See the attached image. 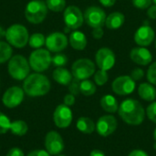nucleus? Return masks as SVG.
<instances>
[{
    "label": "nucleus",
    "instance_id": "1",
    "mask_svg": "<svg viewBox=\"0 0 156 156\" xmlns=\"http://www.w3.org/2000/svg\"><path fill=\"white\" fill-rule=\"evenodd\" d=\"M118 114L125 123L140 125L144 122L146 113L140 101L134 99H126L120 104Z\"/></svg>",
    "mask_w": 156,
    "mask_h": 156
},
{
    "label": "nucleus",
    "instance_id": "2",
    "mask_svg": "<svg viewBox=\"0 0 156 156\" xmlns=\"http://www.w3.org/2000/svg\"><path fill=\"white\" fill-rule=\"evenodd\" d=\"M51 84L49 80L43 74L33 73L28 75L23 83L25 93L30 97H40L48 93Z\"/></svg>",
    "mask_w": 156,
    "mask_h": 156
},
{
    "label": "nucleus",
    "instance_id": "3",
    "mask_svg": "<svg viewBox=\"0 0 156 156\" xmlns=\"http://www.w3.org/2000/svg\"><path fill=\"white\" fill-rule=\"evenodd\" d=\"M5 37L11 46L21 48L28 43L29 35L26 27L20 24H14L6 29Z\"/></svg>",
    "mask_w": 156,
    "mask_h": 156
},
{
    "label": "nucleus",
    "instance_id": "4",
    "mask_svg": "<svg viewBox=\"0 0 156 156\" xmlns=\"http://www.w3.org/2000/svg\"><path fill=\"white\" fill-rule=\"evenodd\" d=\"M7 69L9 75L14 80H24L29 75L30 66L24 56L15 55L9 59Z\"/></svg>",
    "mask_w": 156,
    "mask_h": 156
},
{
    "label": "nucleus",
    "instance_id": "5",
    "mask_svg": "<svg viewBox=\"0 0 156 156\" xmlns=\"http://www.w3.org/2000/svg\"><path fill=\"white\" fill-rule=\"evenodd\" d=\"M48 6L43 0L30 1L25 9V16L31 24L42 23L48 15Z\"/></svg>",
    "mask_w": 156,
    "mask_h": 156
},
{
    "label": "nucleus",
    "instance_id": "6",
    "mask_svg": "<svg viewBox=\"0 0 156 156\" xmlns=\"http://www.w3.org/2000/svg\"><path fill=\"white\" fill-rule=\"evenodd\" d=\"M29 66L36 72H43L47 70L52 63V57L49 50L45 48H37L30 54Z\"/></svg>",
    "mask_w": 156,
    "mask_h": 156
},
{
    "label": "nucleus",
    "instance_id": "7",
    "mask_svg": "<svg viewBox=\"0 0 156 156\" xmlns=\"http://www.w3.org/2000/svg\"><path fill=\"white\" fill-rule=\"evenodd\" d=\"M96 71V65L89 58H80L71 67V73L74 79L81 81L90 78Z\"/></svg>",
    "mask_w": 156,
    "mask_h": 156
},
{
    "label": "nucleus",
    "instance_id": "8",
    "mask_svg": "<svg viewBox=\"0 0 156 156\" xmlns=\"http://www.w3.org/2000/svg\"><path fill=\"white\" fill-rule=\"evenodd\" d=\"M83 16L86 24L92 28L102 27L103 26H105V21L107 17L105 11L101 7L96 5L89 6L85 10Z\"/></svg>",
    "mask_w": 156,
    "mask_h": 156
},
{
    "label": "nucleus",
    "instance_id": "9",
    "mask_svg": "<svg viewBox=\"0 0 156 156\" xmlns=\"http://www.w3.org/2000/svg\"><path fill=\"white\" fill-rule=\"evenodd\" d=\"M63 18L66 27L69 30H76L80 28L84 21V16L81 10L76 5H69L66 7Z\"/></svg>",
    "mask_w": 156,
    "mask_h": 156
},
{
    "label": "nucleus",
    "instance_id": "10",
    "mask_svg": "<svg viewBox=\"0 0 156 156\" xmlns=\"http://www.w3.org/2000/svg\"><path fill=\"white\" fill-rule=\"evenodd\" d=\"M135 81L131 76L123 75L117 77L112 84V89L113 92L120 96H126L132 94L135 90Z\"/></svg>",
    "mask_w": 156,
    "mask_h": 156
},
{
    "label": "nucleus",
    "instance_id": "11",
    "mask_svg": "<svg viewBox=\"0 0 156 156\" xmlns=\"http://www.w3.org/2000/svg\"><path fill=\"white\" fill-rule=\"evenodd\" d=\"M115 62V54L109 48H101L95 54V63L100 69L108 71L114 67Z\"/></svg>",
    "mask_w": 156,
    "mask_h": 156
},
{
    "label": "nucleus",
    "instance_id": "12",
    "mask_svg": "<svg viewBox=\"0 0 156 156\" xmlns=\"http://www.w3.org/2000/svg\"><path fill=\"white\" fill-rule=\"evenodd\" d=\"M72 119H73L72 111L69 106L65 105L64 103L57 106L53 113V121L58 128L60 129L68 128L71 124Z\"/></svg>",
    "mask_w": 156,
    "mask_h": 156
},
{
    "label": "nucleus",
    "instance_id": "13",
    "mask_svg": "<svg viewBox=\"0 0 156 156\" xmlns=\"http://www.w3.org/2000/svg\"><path fill=\"white\" fill-rule=\"evenodd\" d=\"M46 151L50 155H58L65 148L64 141L61 135L56 131H50L45 137Z\"/></svg>",
    "mask_w": 156,
    "mask_h": 156
},
{
    "label": "nucleus",
    "instance_id": "14",
    "mask_svg": "<svg viewBox=\"0 0 156 156\" xmlns=\"http://www.w3.org/2000/svg\"><path fill=\"white\" fill-rule=\"evenodd\" d=\"M118 122L117 119L112 115H103L99 118L96 123V132L101 137H108L112 135L117 129Z\"/></svg>",
    "mask_w": 156,
    "mask_h": 156
},
{
    "label": "nucleus",
    "instance_id": "15",
    "mask_svg": "<svg viewBox=\"0 0 156 156\" xmlns=\"http://www.w3.org/2000/svg\"><path fill=\"white\" fill-rule=\"evenodd\" d=\"M25 91L18 86H14L6 90L2 97L3 104L9 109L16 108L21 104L24 100Z\"/></svg>",
    "mask_w": 156,
    "mask_h": 156
},
{
    "label": "nucleus",
    "instance_id": "16",
    "mask_svg": "<svg viewBox=\"0 0 156 156\" xmlns=\"http://www.w3.org/2000/svg\"><path fill=\"white\" fill-rule=\"evenodd\" d=\"M68 43L69 40L65 34L61 32H54L47 37L45 45L47 46L48 50L58 53L67 48Z\"/></svg>",
    "mask_w": 156,
    "mask_h": 156
},
{
    "label": "nucleus",
    "instance_id": "17",
    "mask_svg": "<svg viewBox=\"0 0 156 156\" xmlns=\"http://www.w3.org/2000/svg\"><path fill=\"white\" fill-rule=\"evenodd\" d=\"M155 33L153 27L149 25H143L134 33V41L139 47H148L154 40Z\"/></svg>",
    "mask_w": 156,
    "mask_h": 156
},
{
    "label": "nucleus",
    "instance_id": "18",
    "mask_svg": "<svg viewBox=\"0 0 156 156\" xmlns=\"http://www.w3.org/2000/svg\"><path fill=\"white\" fill-rule=\"evenodd\" d=\"M130 58L133 62L141 66L149 65L153 60L152 53L144 47L133 48L130 52Z\"/></svg>",
    "mask_w": 156,
    "mask_h": 156
},
{
    "label": "nucleus",
    "instance_id": "19",
    "mask_svg": "<svg viewBox=\"0 0 156 156\" xmlns=\"http://www.w3.org/2000/svg\"><path fill=\"white\" fill-rule=\"evenodd\" d=\"M125 22V16L122 12H112L106 17L105 26L108 29L116 30L120 28Z\"/></svg>",
    "mask_w": 156,
    "mask_h": 156
},
{
    "label": "nucleus",
    "instance_id": "20",
    "mask_svg": "<svg viewBox=\"0 0 156 156\" xmlns=\"http://www.w3.org/2000/svg\"><path fill=\"white\" fill-rule=\"evenodd\" d=\"M69 45L76 50H83L87 47V37L85 34L81 31L75 30L73 31L69 38Z\"/></svg>",
    "mask_w": 156,
    "mask_h": 156
},
{
    "label": "nucleus",
    "instance_id": "21",
    "mask_svg": "<svg viewBox=\"0 0 156 156\" xmlns=\"http://www.w3.org/2000/svg\"><path fill=\"white\" fill-rule=\"evenodd\" d=\"M138 94L144 101H154L156 99V89L150 82H144L139 85Z\"/></svg>",
    "mask_w": 156,
    "mask_h": 156
},
{
    "label": "nucleus",
    "instance_id": "22",
    "mask_svg": "<svg viewBox=\"0 0 156 156\" xmlns=\"http://www.w3.org/2000/svg\"><path fill=\"white\" fill-rule=\"evenodd\" d=\"M52 77H53V79H54V80L56 82H58L60 85H64V86L69 85L73 80L72 73L70 71H69L67 69L63 68V67L57 68L53 71Z\"/></svg>",
    "mask_w": 156,
    "mask_h": 156
},
{
    "label": "nucleus",
    "instance_id": "23",
    "mask_svg": "<svg viewBox=\"0 0 156 156\" xmlns=\"http://www.w3.org/2000/svg\"><path fill=\"white\" fill-rule=\"evenodd\" d=\"M101 107L103 111L109 113H115L119 110V102L116 98L111 94H106L101 97L100 101Z\"/></svg>",
    "mask_w": 156,
    "mask_h": 156
},
{
    "label": "nucleus",
    "instance_id": "24",
    "mask_svg": "<svg viewBox=\"0 0 156 156\" xmlns=\"http://www.w3.org/2000/svg\"><path fill=\"white\" fill-rule=\"evenodd\" d=\"M76 127L80 133H85V134H90L95 131L96 124L94 123V122L90 118L80 117L77 121Z\"/></svg>",
    "mask_w": 156,
    "mask_h": 156
},
{
    "label": "nucleus",
    "instance_id": "25",
    "mask_svg": "<svg viewBox=\"0 0 156 156\" xmlns=\"http://www.w3.org/2000/svg\"><path fill=\"white\" fill-rule=\"evenodd\" d=\"M9 131L14 135L24 136L28 131V126H27L26 122H24L22 120H16V121H14L11 122Z\"/></svg>",
    "mask_w": 156,
    "mask_h": 156
},
{
    "label": "nucleus",
    "instance_id": "26",
    "mask_svg": "<svg viewBox=\"0 0 156 156\" xmlns=\"http://www.w3.org/2000/svg\"><path fill=\"white\" fill-rule=\"evenodd\" d=\"M96 90H97L96 84L93 81L90 80L89 79L81 80L80 83V93L83 94L84 96H91V95H93L96 92Z\"/></svg>",
    "mask_w": 156,
    "mask_h": 156
},
{
    "label": "nucleus",
    "instance_id": "27",
    "mask_svg": "<svg viewBox=\"0 0 156 156\" xmlns=\"http://www.w3.org/2000/svg\"><path fill=\"white\" fill-rule=\"evenodd\" d=\"M12 58V48L9 43L0 41V64L6 62Z\"/></svg>",
    "mask_w": 156,
    "mask_h": 156
},
{
    "label": "nucleus",
    "instance_id": "28",
    "mask_svg": "<svg viewBox=\"0 0 156 156\" xmlns=\"http://www.w3.org/2000/svg\"><path fill=\"white\" fill-rule=\"evenodd\" d=\"M46 42L45 37L41 33H35L29 37L28 44L33 48H41Z\"/></svg>",
    "mask_w": 156,
    "mask_h": 156
},
{
    "label": "nucleus",
    "instance_id": "29",
    "mask_svg": "<svg viewBox=\"0 0 156 156\" xmlns=\"http://www.w3.org/2000/svg\"><path fill=\"white\" fill-rule=\"evenodd\" d=\"M47 6L53 12H61L66 7V0H46Z\"/></svg>",
    "mask_w": 156,
    "mask_h": 156
},
{
    "label": "nucleus",
    "instance_id": "30",
    "mask_svg": "<svg viewBox=\"0 0 156 156\" xmlns=\"http://www.w3.org/2000/svg\"><path fill=\"white\" fill-rule=\"evenodd\" d=\"M109 80V75L107 71L99 69L98 71H95L94 73V82L98 86H103L104 84L107 83Z\"/></svg>",
    "mask_w": 156,
    "mask_h": 156
},
{
    "label": "nucleus",
    "instance_id": "31",
    "mask_svg": "<svg viewBox=\"0 0 156 156\" xmlns=\"http://www.w3.org/2000/svg\"><path fill=\"white\" fill-rule=\"evenodd\" d=\"M11 122L9 118L0 112V134H4L10 130Z\"/></svg>",
    "mask_w": 156,
    "mask_h": 156
},
{
    "label": "nucleus",
    "instance_id": "32",
    "mask_svg": "<svg viewBox=\"0 0 156 156\" xmlns=\"http://www.w3.org/2000/svg\"><path fill=\"white\" fill-rule=\"evenodd\" d=\"M52 63L57 68L63 67V66H65L68 63V58L64 54L58 53L54 57H52Z\"/></svg>",
    "mask_w": 156,
    "mask_h": 156
},
{
    "label": "nucleus",
    "instance_id": "33",
    "mask_svg": "<svg viewBox=\"0 0 156 156\" xmlns=\"http://www.w3.org/2000/svg\"><path fill=\"white\" fill-rule=\"evenodd\" d=\"M146 77L151 84L156 85V61L151 64V66L149 67L146 73Z\"/></svg>",
    "mask_w": 156,
    "mask_h": 156
},
{
    "label": "nucleus",
    "instance_id": "34",
    "mask_svg": "<svg viewBox=\"0 0 156 156\" xmlns=\"http://www.w3.org/2000/svg\"><path fill=\"white\" fill-rule=\"evenodd\" d=\"M145 113L151 122H153L154 123H156V101H153L147 107Z\"/></svg>",
    "mask_w": 156,
    "mask_h": 156
},
{
    "label": "nucleus",
    "instance_id": "35",
    "mask_svg": "<svg viewBox=\"0 0 156 156\" xmlns=\"http://www.w3.org/2000/svg\"><path fill=\"white\" fill-rule=\"evenodd\" d=\"M153 4V0H133V5L138 9H148Z\"/></svg>",
    "mask_w": 156,
    "mask_h": 156
},
{
    "label": "nucleus",
    "instance_id": "36",
    "mask_svg": "<svg viewBox=\"0 0 156 156\" xmlns=\"http://www.w3.org/2000/svg\"><path fill=\"white\" fill-rule=\"evenodd\" d=\"M80 81L74 79L72 80V81L69 84V90L70 91L71 94L73 95H78L79 93H80Z\"/></svg>",
    "mask_w": 156,
    "mask_h": 156
},
{
    "label": "nucleus",
    "instance_id": "37",
    "mask_svg": "<svg viewBox=\"0 0 156 156\" xmlns=\"http://www.w3.org/2000/svg\"><path fill=\"white\" fill-rule=\"evenodd\" d=\"M131 77L134 81H138L141 80L144 77V71L140 69V68H136L132 70L131 72Z\"/></svg>",
    "mask_w": 156,
    "mask_h": 156
},
{
    "label": "nucleus",
    "instance_id": "38",
    "mask_svg": "<svg viewBox=\"0 0 156 156\" xmlns=\"http://www.w3.org/2000/svg\"><path fill=\"white\" fill-rule=\"evenodd\" d=\"M63 101H64V104L70 107V106H73L75 104V101H76V99H75V95L69 93V94H67L65 95L64 99H63Z\"/></svg>",
    "mask_w": 156,
    "mask_h": 156
},
{
    "label": "nucleus",
    "instance_id": "39",
    "mask_svg": "<svg viewBox=\"0 0 156 156\" xmlns=\"http://www.w3.org/2000/svg\"><path fill=\"white\" fill-rule=\"evenodd\" d=\"M27 156H51L47 151L41 150V149H37L29 152Z\"/></svg>",
    "mask_w": 156,
    "mask_h": 156
},
{
    "label": "nucleus",
    "instance_id": "40",
    "mask_svg": "<svg viewBox=\"0 0 156 156\" xmlns=\"http://www.w3.org/2000/svg\"><path fill=\"white\" fill-rule=\"evenodd\" d=\"M6 156H25V154L20 148L14 147L8 151V153L6 154Z\"/></svg>",
    "mask_w": 156,
    "mask_h": 156
},
{
    "label": "nucleus",
    "instance_id": "41",
    "mask_svg": "<svg viewBox=\"0 0 156 156\" xmlns=\"http://www.w3.org/2000/svg\"><path fill=\"white\" fill-rule=\"evenodd\" d=\"M104 35V31L102 29V27H96L93 28L92 30V37L95 39H101Z\"/></svg>",
    "mask_w": 156,
    "mask_h": 156
},
{
    "label": "nucleus",
    "instance_id": "42",
    "mask_svg": "<svg viewBox=\"0 0 156 156\" xmlns=\"http://www.w3.org/2000/svg\"><path fill=\"white\" fill-rule=\"evenodd\" d=\"M147 16L151 19H156V5H152L147 9Z\"/></svg>",
    "mask_w": 156,
    "mask_h": 156
},
{
    "label": "nucleus",
    "instance_id": "43",
    "mask_svg": "<svg viewBox=\"0 0 156 156\" xmlns=\"http://www.w3.org/2000/svg\"><path fill=\"white\" fill-rule=\"evenodd\" d=\"M128 156H149V154L144 150L135 149V150H133Z\"/></svg>",
    "mask_w": 156,
    "mask_h": 156
},
{
    "label": "nucleus",
    "instance_id": "44",
    "mask_svg": "<svg viewBox=\"0 0 156 156\" xmlns=\"http://www.w3.org/2000/svg\"><path fill=\"white\" fill-rule=\"evenodd\" d=\"M100 3L105 7H111L115 5L116 0H100Z\"/></svg>",
    "mask_w": 156,
    "mask_h": 156
},
{
    "label": "nucleus",
    "instance_id": "45",
    "mask_svg": "<svg viewBox=\"0 0 156 156\" xmlns=\"http://www.w3.org/2000/svg\"><path fill=\"white\" fill-rule=\"evenodd\" d=\"M90 156H106L104 152H102L101 150H99V149H94L90 152Z\"/></svg>",
    "mask_w": 156,
    "mask_h": 156
},
{
    "label": "nucleus",
    "instance_id": "46",
    "mask_svg": "<svg viewBox=\"0 0 156 156\" xmlns=\"http://www.w3.org/2000/svg\"><path fill=\"white\" fill-rule=\"evenodd\" d=\"M5 31H6V30H5V29L0 26V39L5 37Z\"/></svg>",
    "mask_w": 156,
    "mask_h": 156
},
{
    "label": "nucleus",
    "instance_id": "47",
    "mask_svg": "<svg viewBox=\"0 0 156 156\" xmlns=\"http://www.w3.org/2000/svg\"><path fill=\"white\" fill-rule=\"evenodd\" d=\"M154 141L156 142V129L154 130Z\"/></svg>",
    "mask_w": 156,
    "mask_h": 156
},
{
    "label": "nucleus",
    "instance_id": "48",
    "mask_svg": "<svg viewBox=\"0 0 156 156\" xmlns=\"http://www.w3.org/2000/svg\"><path fill=\"white\" fill-rule=\"evenodd\" d=\"M154 149H155V150H156V142H155V143H154Z\"/></svg>",
    "mask_w": 156,
    "mask_h": 156
},
{
    "label": "nucleus",
    "instance_id": "49",
    "mask_svg": "<svg viewBox=\"0 0 156 156\" xmlns=\"http://www.w3.org/2000/svg\"><path fill=\"white\" fill-rule=\"evenodd\" d=\"M153 3H154V5H156V0H153Z\"/></svg>",
    "mask_w": 156,
    "mask_h": 156
},
{
    "label": "nucleus",
    "instance_id": "50",
    "mask_svg": "<svg viewBox=\"0 0 156 156\" xmlns=\"http://www.w3.org/2000/svg\"><path fill=\"white\" fill-rule=\"evenodd\" d=\"M57 156H66V155H60V154H58V155H57Z\"/></svg>",
    "mask_w": 156,
    "mask_h": 156
},
{
    "label": "nucleus",
    "instance_id": "51",
    "mask_svg": "<svg viewBox=\"0 0 156 156\" xmlns=\"http://www.w3.org/2000/svg\"><path fill=\"white\" fill-rule=\"evenodd\" d=\"M155 48H156V38H155Z\"/></svg>",
    "mask_w": 156,
    "mask_h": 156
}]
</instances>
